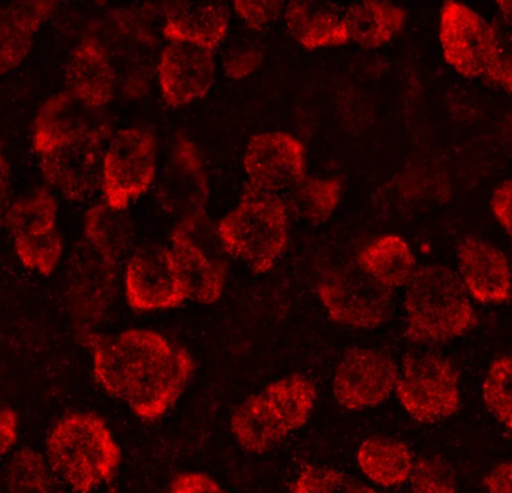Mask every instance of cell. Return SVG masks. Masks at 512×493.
Returning <instances> with one entry per match:
<instances>
[{"mask_svg": "<svg viewBox=\"0 0 512 493\" xmlns=\"http://www.w3.org/2000/svg\"><path fill=\"white\" fill-rule=\"evenodd\" d=\"M92 348L93 377L111 398L125 402L144 422L162 419L195 371L185 348L155 330L129 329L113 336L83 339Z\"/></svg>", "mask_w": 512, "mask_h": 493, "instance_id": "6da1fadb", "label": "cell"}, {"mask_svg": "<svg viewBox=\"0 0 512 493\" xmlns=\"http://www.w3.org/2000/svg\"><path fill=\"white\" fill-rule=\"evenodd\" d=\"M45 458L69 491L90 493L116 476L122 450L104 419L69 413L54 423L45 440Z\"/></svg>", "mask_w": 512, "mask_h": 493, "instance_id": "7a4b0ae2", "label": "cell"}, {"mask_svg": "<svg viewBox=\"0 0 512 493\" xmlns=\"http://www.w3.org/2000/svg\"><path fill=\"white\" fill-rule=\"evenodd\" d=\"M406 335L421 345L444 344L474 329V306L459 275L447 266L417 269L405 296Z\"/></svg>", "mask_w": 512, "mask_h": 493, "instance_id": "3957f363", "label": "cell"}, {"mask_svg": "<svg viewBox=\"0 0 512 493\" xmlns=\"http://www.w3.org/2000/svg\"><path fill=\"white\" fill-rule=\"evenodd\" d=\"M316 401V386L304 375H291L249 396L231 416V432L251 453L273 449L306 425Z\"/></svg>", "mask_w": 512, "mask_h": 493, "instance_id": "277c9868", "label": "cell"}, {"mask_svg": "<svg viewBox=\"0 0 512 493\" xmlns=\"http://www.w3.org/2000/svg\"><path fill=\"white\" fill-rule=\"evenodd\" d=\"M216 227L227 254L256 275L273 269L288 246L289 215L280 195L248 188Z\"/></svg>", "mask_w": 512, "mask_h": 493, "instance_id": "5b68a950", "label": "cell"}, {"mask_svg": "<svg viewBox=\"0 0 512 493\" xmlns=\"http://www.w3.org/2000/svg\"><path fill=\"white\" fill-rule=\"evenodd\" d=\"M90 33L110 54L123 98L146 96L162 51L159 50V39L149 9H116L93 23Z\"/></svg>", "mask_w": 512, "mask_h": 493, "instance_id": "8992f818", "label": "cell"}, {"mask_svg": "<svg viewBox=\"0 0 512 493\" xmlns=\"http://www.w3.org/2000/svg\"><path fill=\"white\" fill-rule=\"evenodd\" d=\"M171 252L189 291V299L212 305L221 299L228 258L218 227L203 215L180 219L171 233Z\"/></svg>", "mask_w": 512, "mask_h": 493, "instance_id": "52a82bcc", "label": "cell"}, {"mask_svg": "<svg viewBox=\"0 0 512 493\" xmlns=\"http://www.w3.org/2000/svg\"><path fill=\"white\" fill-rule=\"evenodd\" d=\"M316 291L331 320L342 326L378 329L393 315V291L367 275L358 264L325 273Z\"/></svg>", "mask_w": 512, "mask_h": 493, "instance_id": "ba28073f", "label": "cell"}, {"mask_svg": "<svg viewBox=\"0 0 512 493\" xmlns=\"http://www.w3.org/2000/svg\"><path fill=\"white\" fill-rule=\"evenodd\" d=\"M158 144L155 135L144 128L117 132L104 153L102 185L105 203L125 212L129 204L143 197L156 176Z\"/></svg>", "mask_w": 512, "mask_h": 493, "instance_id": "9c48e42d", "label": "cell"}, {"mask_svg": "<svg viewBox=\"0 0 512 493\" xmlns=\"http://www.w3.org/2000/svg\"><path fill=\"white\" fill-rule=\"evenodd\" d=\"M396 393L403 410L412 419L421 423L439 422L459 410V374L444 357L411 356L403 363Z\"/></svg>", "mask_w": 512, "mask_h": 493, "instance_id": "30bf717a", "label": "cell"}, {"mask_svg": "<svg viewBox=\"0 0 512 493\" xmlns=\"http://www.w3.org/2000/svg\"><path fill=\"white\" fill-rule=\"evenodd\" d=\"M439 41L445 62L471 80L484 78L498 56V27L465 3H444Z\"/></svg>", "mask_w": 512, "mask_h": 493, "instance_id": "8fae6325", "label": "cell"}, {"mask_svg": "<svg viewBox=\"0 0 512 493\" xmlns=\"http://www.w3.org/2000/svg\"><path fill=\"white\" fill-rule=\"evenodd\" d=\"M117 269L89 245L78 249L69 261L66 300L81 338L95 335L93 330L110 312L117 293Z\"/></svg>", "mask_w": 512, "mask_h": 493, "instance_id": "7c38bea8", "label": "cell"}, {"mask_svg": "<svg viewBox=\"0 0 512 493\" xmlns=\"http://www.w3.org/2000/svg\"><path fill=\"white\" fill-rule=\"evenodd\" d=\"M125 294L137 312L180 308L189 299V291L171 249L146 246L135 251L126 264Z\"/></svg>", "mask_w": 512, "mask_h": 493, "instance_id": "4fadbf2b", "label": "cell"}, {"mask_svg": "<svg viewBox=\"0 0 512 493\" xmlns=\"http://www.w3.org/2000/svg\"><path fill=\"white\" fill-rule=\"evenodd\" d=\"M399 369L388 354L373 348H351L334 372L337 404L357 411L376 407L396 390Z\"/></svg>", "mask_w": 512, "mask_h": 493, "instance_id": "5bb4252c", "label": "cell"}, {"mask_svg": "<svg viewBox=\"0 0 512 493\" xmlns=\"http://www.w3.org/2000/svg\"><path fill=\"white\" fill-rule=\"evenodd\" d=\"M156 195L162 209L177 219L206 213L209 201V177L197 146L179 134L171 147L167 164L156 183Z\"/></svg>", "mask_w": 512, "mask_h": 493, "instance_id": "9a60e30c", "label": "cell"}, {"mask_svg": "<svg viewBox=\"0 0 512 493\" xmlns=\"http://www.w3.org/2000/svg\"><path fill=\"white\" fill-rule=\"evenodd\" d=\"M248 188L279 195L306 176V147L288 132L255 135L243 158Z\"/></svg>", "mask_w": 512, "mask_h": 493, "instance_id": "2e32d148", "label": "cell"}, {"mask_svg": "<svg viewBox=\"0 0 512 493\" xmlns=\"http://www.w3.org/2000/svg\"><path fill=\"white\" fill-rule=\"evenodd\" d=\"M110 134H90L41 156L42 174L72 201L92 197L102 185L104 146Z\"/></svg>", "mask_w": 512, "mask_h": 493, "instance_id": "e0dca14e", "label": "cell"}, {"mask_svg": "<svg viewBox=\"0 0 512 493\" xmlns=\"http://www.w3.org/2000/svg\"><path fill=\"white\" fill-rule=\"evenodd\" d=\"M213 51L185 42H170L159 56L158 77L162 98L177 108L204 98L215 80Z\"/></svg>", "mask_w": 512, "mask_h": 493, "instance_id": "ac0fdd59", "label": "cell"}, {"mask_svg": "<svg viewBox=\"0 0 512 493\" xmlns=\"http://www.w3.org/2000/svg\"><path fill=\"white\" fill-rule=\"evenodd\" d=\"M90 134H111L102 111L83 104L71 93L60 92L48 98L36 113L32 146L42 156Z\"/></svg>", "mask_w": 512, "mask_h": 493, "instance_id": "d6986e66", "label": "cell"}, {"mask_svg": "<svg viewBox=\"0 0 512 493\" xmlns=\"http://www.w3.org/2000/svg\"><path fill=\"white\" fill-rule=\"evenodd\" d=\"M459 278L468 296L483 305H502L512 297V270L507 255L492 243L466 237L457 252Z\"/></svg>", "mask_w": 512, "mask_h": 493, "instance_id": "ffe728a7", "label": "cell"}, {"mask_svg": "<svg viewBox=\"0 0 512 493\" xmlns=\"http://www.w3.org/2000/svg\"><path fill=\"white\" fill-rule=\"evenodd\" d=\"M119 78L110 54L93 33L78 42L66 68V92L75 99L101 110L113 101Z\"/></svg>", "mask_w": 512, "mask_h": 493, "instance_id": "44dd1931", "label": "cell"}, {"mask_svg": "<svg viewBox=\"0 0 512 493\" xmlns=\"http://www.w3.org/2000/svg\"><path fill=\"white\" fill-rule=\"evenodd\" d=\"M162 35L170 42H185L213 51L222 44L230 27V11L224 3L168 2L161 8Z\"/></svg>", "mask_w": 512, "mask_h": 493, "instance_id": "7402d4cb", "label": "cell"}, {"mask_svg": "<svg viewBox=\"0 0 512 493\" xmlns=\"http://www.w3.org/2000/svg\"><path fill=\"white\" fill-rule=\"evenodd\" d=\"M56 8L57 2L51 0L17 2L0 8V75L23 62L42 23Z\"/></svg>", "mask_w": 512, "mask_h": 493, "instance_id": "603a6c76", "label": "cell"}, {"mask_svg": "<svg viewBox=\"0 0 512 493\" xmlns=\"http://www.w3.org/2000/svg\"><path fill=\"white\" fill-rule=\"evenodd\" d=\"M285 18L292 38L306 50L337 47L349 41L345 17L327 3H289Z\"/></svg>", "mask_w": 512, "mask_h": 493, "instance_id": "cb8c5ba5", "label": "cell"}, {"mask_svg": "<svg viewBox=\"0 0 512 493\" xmlns=\"http://www.w3.org/2000/svg\"><path fill=\"white\" fill-rule=\"evenodd\" d=\"M357 264L391 291L408 285L417 272V260L411 246L396 234L379 237L361 249Z\"/></svg>", "mask_w": 512, "mask_h": 493, "instance_id": "d4e9b609", "label": "cell"}, {"mask_svg": "<svg viewBox=\"0 0 512 493\" xmlns=\"http://www.w3.org/2000/svg\"><path fill=\"white\" fill-rule=\"evenodd\" d=\"M406 20L408 14L402 6L376 0L351 6L345 14L349 39L366 48L390 44L402 32Z\"/></svg>", "mask_w": 512, "mask_h": 493, "instance_id": "484cf974", "label": "cell"}, {"mask_svg": "<svg viewBox=\"0 0 512 493\" xmlns=\"http://www.w3.org/2000/svg\"><path fill=\"white\" fill-rule=\"evenodd\" d=\"M87 245L108 263L119 266L134 245V227L125 212L96 204L84 216Z\"/></svg>", "mask_w": 512, "mask_h": 493, "instance_id": "4316f807", "label": "cell"}, {"mask_svg": "<svg viewBox=\"0 0 512 493\" xmlns=\"http://www.w3.org/2000/svg\"><path fill=\"white\" fill-rule=\"evenodd\" d=\"M361 473L382 488L403 485L411 477L414 459L411 450L402 441L391 438H369L357 453Z\"/></svg>", "mask_w": 512, "mask_h": 493, "instance_id": "83f0119b", "label": "cell"}, {"mask_svg": "<svg viewBox=\"0 0 512 493\" xmlns=\"http://www.w3.org/2000/svg\"><path fill=\"white\" fill-rule=\"evenodd\" d=\"M342 185L334 179L304 176L283 192L282 201L289 216L312 225L327 221L337 209Z\"/></svg>", "mask_w": 512, "mask_h": 493, "instance_id": "f1b7e54d", "label": "cell"}, {"mask_svg": "<svg viewBox=\"0 0 512 493\" xmlns=\"http://www.w3.org/2000/svg\"><path fill=\"white\" fill-rule=\"evenodd\" d=\"M59 203L48 189L39 188L18 198L6 215L5 224L17 240L39 239L57 231Z\"/></svg>", "mask_w": 512, "mask_h": 493, "instance_id": "f546056e", "label": "cell"}, {"mask_svg": "<svg viewBox=\"0 0 512 493\" xmlns=\"http://www.w3.org/2000/svg\"><path fill=\"white\" fill-rule=\"evenodd\" d=\"M53 480L50 464L38 450H17L6 464L5 482L11 493H45L51 491Z\"/></svg>", "mask_w": 512, "mask_h": 493, "instance_id": "4dcf8cb0", "label": "cell"}, {"mask_svg": "<svg viewBox=\"0 0 512 493\" xmlns=\"http://www.w3.org/2000/svg\"><path fill=\"white\" fill-rule=\"evenodd\" d=\"M291 493H376V491L340 471L307 465L295 479Z\"/></svg>", "mask_w": 512, "mask_h": 493, "instance_id": "1f68e13d", "label": "cell"}, {"mask_svg": "<svg viewBox=\"0 0 512 493\" xmlns=\"http://www.w3.org/2000/svg\"><path fill=\"white\" fill-rule=\"evenodd\" d=\"M483 393L487 408L512 431V356L493 363Z\"/></svg>", "mask_w": 512, "mask_h": 493, "instance_id": "d6a6232c", "label": "cell"}, {"mask_svg": "<svg viewBox=\"0 0 512 493\" xmlns=\"http://www.w3.org/2000/svg\"><path fill=\"white\" fill-rule=\"evenodd\" d=\"M409 482L412 493H456L453 468L435 456L414 462Z\"/></svg>", "mask_w": 512, "mask_h": 493, "instance_id": "836d02e7", "label": "cell"}, {"mask_svg": "<svg viewBox=\"0 0 512 493\" xmlns=\"http://www.w3.org/2000/svg\"><path fill=\"white\" fill-rule=\"evenodd\" d=\"M498 36V56L492 68L484 75V81L490 86L512 93V30L508 27H498Z\"/></svg>", "mask_w": 512, "mask_h": 493, "instance_id": "e575fe53", "label": "cell"}, {"mask_svg": "<svg viewBox=\"0 0 512 493\" xmlns=\"http://www.w3.org/2000/svg\"><path fill=\"white\" fill-rule=\"evenodd\" d=\"M237 15L251 29H262L277 20L283 11V2L279 0H237L234 2Z\"/></svg>", "mask_w": 512, "mask_h": 493, "instance_id": "d590c367", "label": "cell"}, {"mask_svg": "<svg viewBox=\"0 0 512 493\" xmlns=\"http://www.w3.org/2000/svg\"><path fill=\"white\" fill-rule=\"evenodd\" d=\"M262 62V53L256 48H240L230 54L225 60V74L233 80H242L259 68Z\"/></svg>", "mask_w": 512, "mask_h": 493, "instance_id": "8d00e7d4", "label": "cell"}, {"mask_svg": "<svg viewBox=\"0 0 512 493\" xmlns=\"http://www.w3.org/2000/svg\"><path fill=\"white\" fill-rule=\"evenodd\" d=\"M168 493H228L204 473H182L171 483Z\"/></svg>", "mask_w": 512, "mask_h": 493, "instance_id": "74e56055", "label": "cell"}, {"mask_svg": "<svg viewBox=\"0 0 512 493\" xmlns=\"http://www.w3.org/2000/svg\"><path fill=\"white\" fill-rule=\"evenodd\" d=\"M490 209L498 224L512 240V179L505 180L493 191Z\"/></svg>", "mask_w": 512, "mask_h": 493, "instance_id": "f35d334b", "label": "cell"}, {"mask_svg": "<svg viewBox=\"0 0 512 493\" xmlns=\"http://www.w3.org/2000/svg\"><path fill=\"white\" fill-rule=\"evenodd\" d=\"M18 416L11 408L0 410V459L12 452L18 441Z\"/></svg>", "mask_w": 512, "mask_h": 493, "instance_id": "ab89813d", "label": "cell"}, {"mask_svg": "<svg viewBox=\"0 0 512 493\" xmlns=\"http://www.w3.org/2000/svg\"><path fill=\"white\" fill-rule=\"evenodd\" d=\"M486 486L490 493H512V461L495 468L487 477Z\"/></svg>", "mask_w": 512, "mask_h": 493, "instance_id": "60d3db41", "label": "cell"}, {"mask_svg": "<svg viewBox=\"0 0 512 493\" xmlns=\"http://www.w3.org/2000/svg\"><path fill=\"white\" fill-rule=\"evenodd\" d=\"M9 198H11V170L8 162L0 150V228L5 224L9 212Z\"/></svg>", "mask_w": 512, "mask_h": 493, "instance_id": "b9f144b4", "label": "cell"}, {"mask_svg": "<svg viewBox=\"0 0 512 493\" xmlns=\"http://www.w3.org/2000/svg\"><path fill=\"white\" fill-rule=\"evenodd\" d=\"M45 493H66V492H63V491H53V489H51V491H48V492H45Z\"/></svg>", "mask_w": 512, "mask_h": 493, "instance_id": "7bdbcfd3", "label": "cell"}]
</instances>
